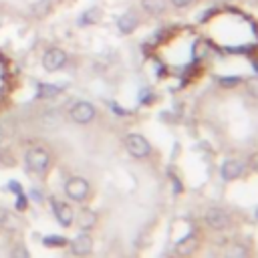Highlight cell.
Masks as SVG:
<instances>
[{
	"label": "cell",
	"mask_w": 258,
	"mask_h": 258,
	"mask_svg": "<svg viewBox=\"0 0 258 258\" xmlns=\"http://www.w3.org/2000/svg\"><path fill=\"white\" fill-rule=\"evenodd\" d=\"M24 163L34 173H44L50 165V153L44 147H30L24 155Z\"/></svg>",
	"instance_id": "obj_1"
},
{
	"label": "cell",
	"mask_w": 258,
	"mask_h": 258,
	"mask_svg": "<svg viewBox=\"0 0 258 258\" xmlns=\"http://www.w3.org/2000/svg\"><path fill=\"white\" fill-rule=\"evenodd\" d=\"M123 145H125L127 153L131 157H135V159H143V157H147L151 153V143L141 133H129V135H125Z\"/></svg>",
	"instance_id": "obj_2"
},
{
	"label": "cell",
	"mask_w": 258,
	"mask_h": 258,
	"mask_svg": "<svg viewBox=\"0 0 258 258\" xmlns=\"http://www.w3.org/2000/svg\"><path fill=\"white\" fill-rule=\"evenodd\" d=\"M64 194L71 202H85L91 194V185L85 177H79V175H73L67 179L64 183Z\"/></svg>",
	"instance_id": "obj_3"
},
{
	"label": "cell",
	"mask_w": 258,
	"mask_h": 258,
	"mask_svg": "<svg viewBox=\"0 0 258 258\" xmlns=\"http://www.w3.org/2000/svg\"><path fill=\"white\" fill-rule=\"evenodd\" d=\"M67 60H69V56H67V52H64L62 48L50 46V48H46L44 54H42V69H44L46 73H56V71H60V69L67 64Z\"/></svg>",
	"instance_id": "obj_4"
},
{
	"label": "cell",
	"mask_w": 258,
	"mask_h": 258,
	"mask_svg": "<svg viewBox=\"0 0 258 258\" xmlns=\"http://www.w3.org/2000/svg\"><path fill=\"white\" fill-rule=\"evenodd\" d=\"M95 115H97V111H95V107H93L89 101H77V103H73L71 109H69L71 121H75V123H79V125L91 123V121L95 119Z\"/></svg>",
	"instance_id": "obj_5"
},
{
	"label": "cell",
	"mask_w": 258,
	"mask_h": 258,
	"mask_svg": "<svg viewBox=\"0 0 258 258\" xmlns=\"http://www.w3.org/2000/svg\"><path fill=\"white\" fill-rule=\"evenodd\" d=\"M204 222H206V226L212 228V230H224V228H228V224H230V216H228L222 208H210V210L206 212V216H204Z\"/></svg>",
	"instance_id": "obj_6"
},
{
	"label": "cell",
	"mask_w": 258,
	"mask_h": 258,
	"mask_svg": "<svg viewBox=\"0 0 258 258\" xmlns=\"http://www.w3.org/2000/svg\"><path fill=\"white\" fill-rule=\"evenodd\" d=\"M52 214H54L56 222H58L60 226H64V228H69V226L73 224V220H75L73 208H71L67 202H60V200H52Z\"/></svg>",
	"instance_id": "obj_7"
},
{
	"label": "cell",
	"mask_w": 258,
	"mask_h": 258,
	"mask_svg": "<svg viewBox=\"0 0 258 258\" xmlns=\"http://www.w3.org/2000/svg\"><path fill=\"white\" fill-rule=\"evenodd\" d=\"M69 246H71V252L75 256H87V254L93 252V238L87 232H81L79 236H75L69 242Z\"/></svg>",
	"instance_id": "obj_8"
},
{
	"label": "cell",
	"mask_w": 258,
	"mask_h": 258,
	"mask_svg": "<svg viewBox=\"0 0 258 258\" xmlns=\"http://www.w3.org/2000/svg\"><path fill=\"white\" fill-rule=\"evenodd\" d=\"M97 220H99V216H97L95 210H91V208H81L73 222L79 226L81 232H87V230H93V228L97 226Z\"/></svg>",
	"instance_id": "obj_9"
},
{
	"label": "cell",
	"mask_w": 258,
	"mask_h": 258,
	"mask_svg": "<svg viewBox=\"0 0 258 258\" xmlns=\"http://www.w3.org/2000/svg\"><path fill=\"white\" fill-rule=\"evenodd\" d=\"M244 171V163L240 159H226L220 167V173H222V179L224 181H234L242 175Z\"/></svg>",
	"instance_id": "obj_10"
},
{
	"label": "cell",
	"mask_w": 258,
	"mask_h": 258,
	"mask_svg": "<svg viewBox=\"0 0 258 258\" xmlns=\"http://www.w3.org/2000/svg\"><path fill=\"white\" fill-rule=\"evenodd\" d=\"M137 26H139V16L133 10H127L117 18V28L121 34H131L137 30Z\"/></svg>",
	"instance_id": "obj_11"
},
{
	"label": "cell",
	"mask_w": 258,
	"mask_h": 258,
	"mask_svg": "<svg viewBox=\"0 0 258 258\" xmlns=\"http://www.w3.org/2000/svg\"><path fill=\"white\" fill-rule=\"evenodd\" d=\"M196 248H198V236L196 234H187V236H183L175 244V254L181 256V258H185V256H191L196 252Z\"/></svg>",
	"instance_id": "obj_12"
},
{
	"label": "cell",
	"mask_w": 258,
	"mask_h": 258,
	"mask_svg": "<svg viewBox=\"0 0 258 258\" xmlns=\"http://www.w3.org/2000/svg\"><path fill=\"white\" fill-rule=\"evenodd\" d=\"M101 18H103V10H101L99 6H89V8L83 10V14L79 16L77 24H79V26H91V24H97Z\"/></svg>",
	"instance_id": "obj_13"
},
{
	"label": "cell",
	"mask_w": 258,
	"mask_h": 258,
	"mask_svg": "<svg viewBox=\"0 0 258 258\" xmlns=\"http://www.w3.org/2000/svg\"><path fill=\"white\" fill-rule=\"evenodd\" d=\"M18 226H20L18 216H16L14 212H10V210L0 208V228H2V230H8V232H16Z\"/></svg>",
	"instance_id": "obj_14"
},
{
	"label": "cell",
	"mask_w": 258,
	"mask_h": 258,
	"mask_svg": "<svg viewBox=\"0 0 258 258\" xmlns=\"http://www.w3.org/2000/svg\"><path fill=\"white\" fill-rule=\"evenodd\" d=\"M62 89L58 85H52V83H38L36 85V97L38 99H52L60 93Z\"/></svg>",
	"instance_id": "obj_15"
},
{
	"label": "cell",
	"mask_w": 258,
	"mask_h": 258,
	"mask_svg": "<svg viewBox=\"0 0 258 258\" xmlns=\"http://www.w3.org/2000/svg\"><path fill=\"white\" fill-rule=\"evenodd\" d=\"M167 6V0H141V8L151 14V16H159Z\"/></svg>",
	"instance_id": "obj_16"
},
{
	"label": "cell",
	"mask_w": 258,
	"mask_h": 258,
	"mask_svg": "<svg viewBox=\"0 0 258 258\" xmlns=\"http://www.w3.org/2000/svg\"><path fill=\"white\" fill-rule=\"evenodd\" d=\"M50 8H52V2L50 0H38V2H32L30 4V14L34 18H42V16H46L50 12Z\"/></svg>",
	"instance_id": "obj_17"
},
{
	"label": "cell",
	"mask_w": 258,
	"mask_h": 258,
	"mask_svg": "<svg viewBox=\"0 0 258 258\" xmlns=\"http://www.w3.org/2000/svg\"><path fill=\"white\" fill-rule=\"evenodd\" d=\"M67 238L64 236H46L44 240H42V244L44 246H50V248H62V246H67Z\"/></svg>",
	"instance_id": "obj_18"
},
{
	"label": "cell",
	"mask_w": 258,
	"mask_h": 258,
	"mask_svg": "<svg viewBox=\"0 0 258 258\" xmlns=\"http://www.w3.org/2000/svg\"><path fill=\"white\" fill-rule=\"evenodd\" d=\"M246 256H248V252H246V248L240 246V244H232V246L226 250V258H246Z\"/></svg>",
	"instance_id": "obj_19"
},
{
	"label": "cell",
	"mask_w": 258,
	"mask_h": 258,
	"mask_svg": "<svg viewBox=\"0 0 258 258\" xmlns=\"http://www.w3.org/2000/svg\"><path fill=\"white\" fill-rule=\"evenodd\" d=\"M10 258H30V252H28V248L24 244H16L10 250Z\"/></svg>",
	"instance_id": "obj_20"
},
{
	"label": "cell",
	"mask_w": 258,
	"mask_h": 258,
	"mask_svg": "<svg viewBox=\"0 0 258 258\" xmlns=\"http://www.w3.org/2000/svg\"><path fill=\"white\" fill-rule=\"evenodd\" d=\"M218 83H220L222 87H236V85L242 83V79H240V77H220Z\"/></svg>",
	"instance_id": "obj_21"
},
{
	"label": "cell",
	"mask_w": 258,
	"mask_h": 258,
	"mask_svg": "<svg viewBox=\"0 0 258 258\" xmlns=\"http://www.w3.org/2000/svg\"><path fill=\"white\" fill-rule=\"evenodd\" d=\"M246 87H248V91H250L254 97H258V77L248 79V81H246Z\"/></svg>",
	"instance_id": "obj_22"
},
{
	"label": "cell",
	"mask_w": 258,
	"mask_h": 258,
	"mask_svg": "<svg viewBox=\"0 0 258 258\" xmlns=\"http://www.w3.org/2000/svg\"><path fill=\"white\" fill-rule=\"evenodd\" d=\"M248 163H250V167H252L254 171H258V151H254V153L250 155V159H248Z\"/></svg>",
	"instance_id": "obj_23"
},
{
	"label": "cell",
	"mask_w": 258,
	"mask_h": 258,
	"mask_svg": "<svg viewBox=\"0 0 258 258\" xmlns=\"http://www.w3.org/2000/svg\"><path fill=\"white\" fill-rule=\"evenodd\" d=\"M169 2H171L175 8H187V6H189L194 0H169Z\"/></svg>",
	"instance_id": "obj_24"
},
{
	"label": "cell",
	"mask_w": 258,
	"mask_h": 258,
	"mask_svg": "<svg viewBox=\"0 0 258 258\" xmlns=\"http://www.w3.org/2000/svg\"><path fill=\"white\" fill-rule=\"evenodd\" d=\"M4 141V131H2V127H0V143Z\"/></svg>",
	"instance_id": "obj_25"
},
{
	"label": "cell",
	"mask_w": 258,
	"mask_h": 258,
	"mask_svg": "<svg viewBox=\"0 0 258 258\" xmlns=\"http://www.w3.org/2000/svg\"><path fill=\"white\" fill-rule=\"evenodd\" d=\"M2 24H4V16L0 14V26H2Z\"/></svg>",
	"instance_id": "obj_26"
},
{
	"label": "cell",
	"mask_w": 258,
	"mask_h": 258,
	"mask_svg": "<svg viewBox=\"0 0 258 258\" xmlns=\"http://www.w3.org/2000/svg\"><path fill=\"white\" fill-rule=\"evenodd\" d=\"M224 2H232V0H224Z\"/></svg>",
	"instance_id": "obj_27"
}]
</instances>
